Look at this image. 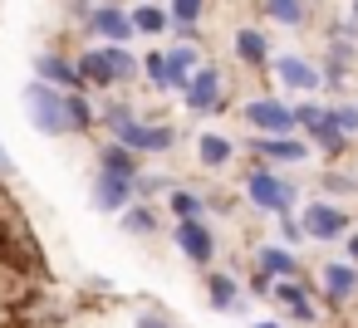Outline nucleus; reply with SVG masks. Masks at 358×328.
I'll use <instances>...</instances> for the list:
<instances>
[{
	"label": "nucleus",
	"instance_id": "nucleus-1",
	"mask_svg": "<svg viewBox=\"0 0 358 328\" xmlns=\"http://www.w3.org/2000/svg\"><path fill=\"white\" fill-rule=\"evenodd\" d=\"M25 108H30V118H35V128H40V133H50V137L69 133L64 94H55L50 84H30V89H25Z\"/></svg>",
	"mask_w": 358,
	"mask_h": 328
},
{
	"label": "nucleus",
	"instance_id": "nucleus-2",
	"mask_svg": "<svg viewBox=\"0 0 358 328\" xmlns=\"http://www.w3.org/2000/svg\"><path fill=\"white\" fill-rule=\"evenodd\" d=\"M196 64V54L192 50H172V54H148V79L157 84V89H187V69Z\"/></svg>",
	"mask_w": 358,
	"mask_h": 328
},
{
	"label": "nucleus",
	"instance_id": "nucleus-3",
	"mask_svg": "<svg viewBox=\"0 0 358 328\" xmlns=\"http://www.w3.org/2000/svg\"><path fill=\"white\" fill-rule=\"evenodd\" d=\"M241 118L250 123V128H260V133H289L294 128V108H285L280 98H255V103H245L241 108Z\"/></svg>",
	"mask_w": 358,
	"mask_h": 328
},
{
	"label": "nucleus",
	"instance_id": "nucleus-4",
	"mask_svg": "<svg viewBox=\"0 0 358 328\" xmlns=\"http://www.w3.org/2000/svg\"><path fill=\"white\" fill-rule=\"evenodd\" d=\"M245 191H250V201L260 206V211H289V201H294V186L289 181H280V177H270V172H250V181H245Z\"/></svg>",
	"mask_w": 358,
	"mask_h": 328
},
{
	"label": "nucleus",
	"instance_id": "nucleus-5",
	"mask_svg": "<svg viewBox=\"0 0 358 328\" xmlns=\"http://www.w3.org/2000/svg\"><path fill=\"white\" fill-rule=\"evenodd\" d=\"M294 123H304V128H309V137H314L324 152H338V147H343V128H338L334 108L324 113V108H309V103H304V108H294Z\"/></svg>",
	"mask_w": 358,
	"mask_h": 328
},
{
	"label": "nucleus",
	"instance_id": "nucleus-6",
	"mask_svg": "<svg viewBox=\"0 0 358 328\" xmlns=\"http://www.w3.org/2000/svg\"><path fill=\"white\" fill-rule=\"evenodd\" d=\"M113 133H118V142H128L133 152H167V147H172V128H148V123L118 118Z\"/></svg>",
	"mask_w": 358,
	"mask_h": 328
},
{
	"label": "nucleus",
	"instance_id": "nucleus-7",
	"mask_svg": "<svg viewBox=\"0 0 358 328\" xmlns=\"http://www.w3.org/2000/svg\"><path fill=\"white\" fill-rule=\"evenodd\" d=\"M216 103H221V74H216V69L192 74V79H187V108L206 113V108H216Z\"/></svg>",
	"mask_w": 358,
	"mask_h": 328
},
{
	"label": "nucleus",
	"instance_id": "nucleus-8",
	"mask_svg": "<svg viewBox=\"0 0 358 328\" xmlns=\"http://www.w3.org/2000/svg\"><path fill=\"white\" fill-rule=\"evenodd\" d=\"M304 230H309L314 240H334V235H343V230H348V221H343V211H334V206L314 201V206L304 211Z\"/></svg>",
	"mask_w": 358,
	"mask_h": 328
},
{
	"label": "nucleus",
	"instance_id": "nucleus-9",
	"mask_svg": "<svg viewBox=\"0 0 358 328\" xmlns=\"http://www.w3.org/2000/svg\"><path fill=\"white\" fill-rule=\"evenodd\" d=\"M89 30H94V35H108V40H118V45L133 40V20H128L118 6H99V10L89 15Z\"/></svg>",
	"mask_w": 358,
	"mask_h": 328
},
{
	"label": "nucleus",
	"instance_id": "nucleus-10",
	"mask_svg": "<svg viewBox=\"0 0 358 328\" xmlns=\"http://www.w3.org/2000/svg\"><path fill=\"white\" fill-rule=\"evenodd\" d=\"M177 240H182V250H187L196 264H206L211 250H216V245H211V230H206L201 221H182V225H177Z\"/></svg>",
	"mask_w": 358,
	"mask_h": 328
},
{
	"label": "nucleus",
	"instance_id": "nucleus-11",
	"mask_svg": "<svg viewBox=\"0 0 358 328\" xmlns=\"http://www.w3.org/2000/svg\"><path fill=\"white\" fill-rule=\"evenodd\" d=\"M79 84H94V89H113V64H108V50H94L79 59Z\"/></svg>",
	"mask_w": 358,
	"mask_h": 328
},
{
	"label": "nucleus",
	"instance_id": "nucleus-12",
	"mask_svg": "<svg viewBox=\"0 0 358 328\" xmlns=\"http://www.w3.org/2000/svg\"><path fill=\"white\" fill-rule=\"evenodd\" d=\"M35 74H40L45 84H64V89L79 84V64H69V59H59V54H40V59H35Z\"/></svg>",
	"mask_w": 358,
	"mask_h": 328
},
{
	"label": "nucleus",
	"instance_id": "nucleus-13",
	"mask_svg": "<svg viewBox=\"0 0 358 328\" xmlns=\"http://www.w3.org/2000/svg\"><path fill=\"white\" fill-rule=\"evenodd\" d=\"M103 172H113V177H128V181H138V152L128 147V142H113V147H103Z\"/></svg>",
	"mask_w": 358,
	"mask_h": 328
},
{
	"label": "nucleus",
	"instance_id": "nucleus-14",
	"mask_svg": "<svg viewBox=\"0 0 358 328\" xmlns=\"http://www.w3.org/2000/svg\"><path fill=\"white\" fill-rule=\"evenodd\" d=\"M128 201H133V181L103 172V177H99V206H103V211H118V206H128Z\"/></svg>",
	"mask_w": 358,
	"mask_h": 328
},
{
	"label": "nucleus",
	"instance_id": "nucleus-15",
	"mask_svg": "<svg viewBox=\"0 0 358 328\" xmlns=\"http://www.w3.org/2000/svg\"><path fill=\"white\" fill-rule=\"evenodd\" d=\"M275 79H280V84H289V89H314V84H319V74H314L304 59H289V54H285V59H275Z\"/></svg>",
	"mask_w": 358,
	"mask_h": 328
},
{
	"label": "nucleus",
	"instance_id": "nucleus-16",
	"mask_svg": "<svg viewBox=\"0 0 358 328\" xmlns=\"http://www.w3.org/2000/svg\"><path fill=\"white\" fill-rule=\"evenodd\" d=\"M324 289H329V299H348L358 289V269L353 264H329L324 269Z\"/></svg>",
	"mask_w": 358,
	"mask_h": 328
},
{
	"label": "nucleus",
	"instance_id": "nucleus-17",
	"mask_svg": "<svg viewBox=\"0 0 358 328\" xmlns=\"http://www.w3.org/2000/svg\"><path fill=\"white\" fill-rule=\"evenodd\" d=\"M260 269L265 274H280V279H299V264L289 250H260Z\"/></svg>",
	"mask_w": 358,
	"mask_h": 328
},
{
	"label": "nucleus",
	"instance_id": "nucleus-18",
	"mask_svg": "<svg viewBox=\"0 0 358 328\" xmlns=\"http://www.w3.org/2000/svg\"><path fill=\"white\" fill-rule=\"evenodd\" d=\"M265 15L280 25H304V0H265Z\"/></svg>",
	"mask_w": 358,
	"mask_h": 328
},
{
	"label": "nucleus",
	"instance_id": "nucleus-19",
	"mask_svg": "<svg viewBox=\"0 0 358 328\" xmlns=\"http://www.w3.org/2000/svg\"><path fill=\"white\" fill-rule=\"evenodd\" d=\"M196 157H201L206 167H221V162L231 157V142H226V137H216V133H206V137L196 142Z\"/></svg>",
	"mask_w": 358,
	"mask_h": 328
},
{
	"label": "nucleus",
	"instance_id": "nucleus-20",
	"mask_svg": "<svg viewBox=\"0 0 358 328\" xmlns=\"http://www.w3.org/2000/svg\"><path fill=\"white\" fill-rule=\"evenodd\" d=\"M260 152H265V157H275V162H299V157H304V142H289L285 133H275Z\"/></svg>",
	"mask_w": 358,
	"mask_h": 328
},
{
	"label": "nucleus",
	"instance_id": "nucleus-21",
	"mask_svg": "<svg viewBox=\"0 0 358 328\" xmlns=\"http://www.w3.org/2000/svg\"><path fill=\"white\" fill-rule=\"evenodd\" d=\"M236 54H241L245 64H265V40H260L255 30H241V35H236Z\"/></svg>",
	"mask_w": 358,
	"mask_h": 328
},
{
	"label": "nucleus",
	"instance_id": "nucleus-22",
	"mask_svg": "<svg viewBox=\"0 0 358 328\" xmlns=\"http://www.w3.org/2000/svg\"><path fill=\"white\" fill-rule=\"evenodd\" d=\"M64 108H69V128H74V133H89V128H94V108H89L79 94H64Z\"/></svg>",
	"mask_w": 358,
	"mask_h": 328
},
{
	"label": "nucleus",
	"instance_id": "nucleus-23",
	"mask_svg": "<svg viewBox=\"0 0 358 328\" xmlns=\"http://www.w3.org/2000/svg\"><path fill=\"white\" fill-rule=\"evenodd\" d=\"M211 304H216V308H236V304H241L231 274H211Z\"/></svg>",
	"mask_w": 358,
	"mask_h": 328
},
{
	"label": "nucleus",
	"instance_id": "nucleus-24",
	"mask_svg": "<svg viewBox=\"0 0 358 328\" xmlns=\"http://www.w3.org/2000/svg\"><path fill=\"white\" fill-rule=\"evenodd\" d=\"M133 30H143V35H162V30H167V15H162L157 6H143V10L133 15Z\"/></svg>",
	"mask_w": 358,
	"mask_h": 328
},
{
	"label": "nucleus",
	"instance_id": "nucleus-25",
	"mask_svg": "<svg viewBox=\"0 0 358 328\" xmlns=\"http://www.w3.org/2000/svg\"><path fill=\"white\" fill-rule=\"evenodd\" d=\"M275 304H289L299 323H309V318H314V313H309V304H304V294H299L294 284H280V289H275Z\"/></svg>",
	"mask_w": 358,
	"mask_h": 328
},
{
	"label": "nucleus",
	"instance_id": "nucleus-26",
	"mask_svg": "<svg viewBox=\"0 0 358 328\" xmlns=\"http://www.w3.org/2000/svg\"><path fill=\"white\" fill-rule=\"evenodd\" d=\"M108 64H113V79H118V84H128V79H133V69H138V64H133V54H128L123 45H108Z\"/></svg>",
	"mask_w": 358,
	"mask_h": 328
},
{
	"label": "nucleus",
	"instance_id": "nucleus-27",
	"mask_svg": "<svg viewBox=\"0 0 358 328\" xmlns=\"http://www.w3.org/2000/svg\"><path fill=\"white\" fill-rule=\"evenodd\" d=\"M172 211H177L182 221H196V211H201V201H196L192 191H177V196H172Z\"/></svg>",
	"mask_w": 358,
	"mask_h": 328
},
{
	"label": "nucleus",
	"instance_id": "nucleus-28",
	"mask_svg": "<svg viewBox=\"0 0 358 328\" xmlns=\"http://www.w3.org/2000/svg\"><path fill=\"white\" fill-rule=\"evenodd\" d=\"M196 15H201V0H172V20L177 25H192Z\"/></svg>",
	"mask_w": 358,
	"mask_h": 328
},
{
	"label": "nucleus",
	"instance_id": "nucleus-29",
	"mask_svg": "<svg viewBox=\"0 0 358 328\" xmlns=\"http://www.w3.org/2000/svg\"><path fill=\"white\" fill-rule=\"evenodd\" d=\"M123 225L138 230V235H148V230H152V216H148V211H123Z\"/></svg>",
	"mask_w": 358,
	"mask_h": 328
},
{
	"label": "nucleus",
	"instance_id": "nucleus-30",
	"mask_svg": "<svg viewBox=\"0 0 358 328\" xmlns=\"http://www.w3.org/2000/svg\"><path fill=\"white\" fill-rule=\"evenodd\" d=\"M334 118H338V128H343V133H358V108H353V103H338V108H334Z\"/></svg>",
	"mask_w": 358,
	"mask_h": 328
},
{
	"label": "nucleus",
	"instance_id": "nucleus-31",
	"mask_svg": "<svg viewBox=\"0 0 358 328\" xmlns=\"http://www.w3.org/2000/svg\"><path fill=\"white\" fill-rule=\"evenodd\" d=\"M138 328H167V323H157V318H138Z\"/></svg>",
	"mask_w": 358,
	"mask_h": 328
},
{
	"label": "nucleus",
	"instance_id": "nucleus-32",
	"mask_svg": "<svg viewBox=\"0 0 358 328\" xmlns=\"http://www.w3.org/2000/svg\"><path fill=\"white\" fill-rule=\"evenodd\" d=\"M0 172H10V152L6 147H0Z\"/></svg>",
	"mask_w": 358,
	"mask_h": 328
},
{
	"label": "nucleus",
	"instance_id": "nucleus-33",
	"mask_svg": "<svg viewBox=\"0 0 358 328\" xmlns=\"http://www.w3.org/2000/svg\"><path fill=\"white\" fill-rule=\"evenodd\" d=\"M348 255H353V260H358V235H353V240H348Z\"/></svg>",
	"mask_w": 358,
	"mask_h": 328
},
{
	"label": "nucleus",
	"instance_id": "nucleus-34",
	"mask_svg": "<svg viewBox=\"0 0 358 328\" xmlns=\"http://www.w3.org/2000/svg\"><path fill=\"white\" fill-rule=\"evenodd\" d=\"M255 328H280V323H255Z\"/></svg>",
	"mask_w": 358,
	"mask_h": 328
},
{
	"label": "nucleus",
	"instance_id": "nucleus-35",
	"mask_svg": "<svg viewBox=\"0 0 358 328\" xmlns=\"http://www.w3.org/2000/svg\"><path fill=\"white\" fill-rule=\"evenodd\" d=\"M353 20H358V0H353Z\"/></svg>",
	"mask_w": 358,
	"mask_h": 328
}]
</instances>
